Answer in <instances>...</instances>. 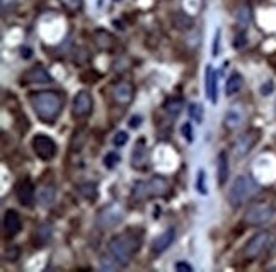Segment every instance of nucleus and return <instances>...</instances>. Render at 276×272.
<instances>
[{
    "instance_id": "obj_5",
    "label": "nucleus",
    "mask_w": 276,
    "mask_h": 272,
    "mask_svg": "<svg viewBox=\"0 0 276 272\" xmlns=\"http://www.w3.org/2000/svg\"><path fill=\"white\" fill-rule=\"evenodd\" d=\"M125 220V210L118 202L108 204L96 216V225L101 230H111V228L118 226L121 221Z\"/></svg>"
},
{
    "instance_id": "obj_9",
    "label": "nucleus",
    "mask_w": 276,
    "mask_h": 272,
    "mask_svg": "<svg viewBox=\"0 0 276 272\" xmlns=\"http://www.w3.org/2000/svg\"><path fill=\"white\" fill-rule=\"evenodd\" d=\"M92 108H94V100H92L90 92L87 90H80L77 92V95L74 97V106H72V114L77 119H84L92 113Z\"/></svg>"
},
{
    "instance_id": "obj_14",
    "label": "nucleus",
    "mask_w": 276,
    "mask_h": 272,
    "mask_svg": "<svg viewBox=\"0 0 276 272\" xmlns=\"http://www.w3.org/2000/svg\"><path fill=\"white\" fill-rule=\"evenodd\" d=\"M135 97V87L130 82H119L113 90V99L119 106H128Z\"/></svg>"
},
{
    "instance_id": "obj_20",
    "label": "nucleus",
    "mask_w": 276,
    "mask_h": 272,
    "mask_svg": "<svg viewBox=\"0 0 276 272\" xmlns=\"http://www.w3.org/2000/svg\"><path fill=\"white\" fill-rule=\"evenodd\" d=\"M94 41L99 50L111 51L114 48V38L111 36L108 31H104V29H98V31L94 32Z\"/></svg>"
},
{
    "instance_id": "obj_21",
    "label": "nucleus",
    "mask_w": 276,
    "mask_h": 272,
    "mask_svg": "<svg viewBox=\"0 0 276 272\" xmlns=\"http://www.w3.org/2000/svg\"><path fill=\"white\" fill-rule=\"evenodd\" d=\"M51 235H53V226L50 223H43V225L38 226V230L35 233V245L45 247L51 240Z\"/></svg>"
},
{
    "instance_id": "obj_42",
    "label": "nucleus",
    "mask_w": 276,
    "mask_h": 272,
    "mask_svg": "<svg viewBox=\"0 0 276 272\" xmlns=\"http://www.w3.org/2000/svg\"><path fill=\"white\" fill-rule=\"evenodd\" d=\"M274 113H276V104H274Z\"/></svg>"
},
{
    "instance_id": "obj_13",
    "label": "nucleus",
    "mask_w": 276,
    "mask_h": 272,
    "mask_svg": "<svg viewBox=\"0 0 276 272\" xmlns=\"http://www.w3.org/2000/svg\"><path fill=\"white\" fill-rule=\"evenodd\" d=\"M174 240H176V230L174 228H167L166 231H162L161 235L154 238L152 242V252L154 254H164L169 247L174 244Z\"/></svg>"
},
{
    "instance_id": "obj_33",
    "label": "nucleus",
    "mask_w": 276,
    "mask_h": 272,
    "mask_svg": "<svg viewBox=\"0 0 276 272\" xmlns=\"http://www.w3.org/2000/svg\"><path fill=\"white\" fill-rule=\"evenodd\" d=\"M64 4V7L69 9L70 12H79L82 6H84V0H60Z\"/></svg>"
},
{
    "instance_id": "obj_7",
    "label": "nucleus",
    "mask_w": 276,
    "mask_h": 272,
    "mask_svg": "<svg viewBox=\"0 0 276 272\" xmlns=\"http://www.w3.org/2000/svg\"><path fill=\"white\" fill-rule=\"evenodd\" d=\"M269 242H271V235L268 231H259V233H256V235L251 238V240L246 244L244 247V257L248 260H254V259H258V257L263 254V252L268 249V245H269Z\"/></svg>"
},
{
    "instance_id": "obj_24",
    "label": "nucleus",
    "mask_w": 276,
    "mask_h": 272,
    "mask_svg": "<svg viewBox=\"0 0 276 272\" xmlns=\"http://www.w3.org/2000/svg\"><path fill=\"white\" fill-rule=\"evenodd\" d=\"M242 85H244V79H242L240 74H232L225 82V94L227 95H235L237 92H240Z\"/></svg>"
},
{
    "instance_id": "obj_28",
    "label": "nucleus",
    "mask_w": 276,
    "mask_h": 272,
    "mask_svg": "<svg viewBox=\"0 0 276 272\" xmlns=\"http://www.w3.org/2000/svg\"><path fill=\"white\" fill-rule=\"evenodd\" d=\"M188 114H190V118H191L193 121H196L198 124H201L203 119H205V111H203V106H201V104H196V102L190 104Z\"/></svg>"
},
{
    "instance_id": "obj_36",
    "label": "nucleus",
    "mask_w": 276,
    "mask_h": 272,
    "mask_svg": "<svg viewBox=\"0 0 276 272\" xmlns=\"http://www.w3.org/2000/svg\"><path fill=\"white\" fill-rule=\"evenodd\" d=\"M274 90V82L273 80H268V82H264L263 85H261V89H259V92H261V95H269L271 92Z\"/></svg>"
},
{
    "instance_id": "obj_41",
    "label": "nucleus",
    "mask_w": 276,
    "mask_h": 272,
    "mask_svg": "<svg viewBox=\"0 0 276 272\" xmlns=\"http://www.w3.org/2000/svg\"><path fill=\"white\" fill-rule=\"evenodd\" d=\"M114 2H123V0H114Z\"/></svg>"
},
{
    "instance_id": "obj_6",
    "label": "nucleus",
    "mask_w": 276,
    "mask_h": 272,
    "mask_svg": "<svg viewBox=\"0 0 276 272\" xmlns=\"http://www.w3.org/2000/svg\"><path fill=\"white\" fill-rule=\"evenodd\" d=\"M276 215V208L268 202H258L253 204L244 215V221L251 226H261L264 223L271 221Z\"/></svg>"
},
{
    "instance_id": "obj_3",
    "label": "nucleus",
    "mask_w": 276,
    "mask_h": 272,
    "mask_svg": "<svg viewBox=\"0 0 276 272\" xmlns=\"http://www.w3.org/2000/svg\"><path fill=\"white\" fill-rule=\"evenodd\" d=\"M258 192L259 184L254 179H251L249 176H239L229 191V202L232 204V208H240L242 204L248 202Z\"/></svg>"
},
{
    "instance_id": "obj_25",
    "label": "nucleus",
    "mask_w": 276,
    "mask_h": 272,
    "mask_svg": "<svg viewBox=\"0 0 276 272\" xmlns=\"http://www.w3.org/2000/svg\"><path fill=\"white\" fill-rule=\"evenodd\" d=\"M182 109H184V100L181 97H171V99L164 102V111H166L169 116H172V118L181 114Z\"/></svg>"
},
{
    "instance_id": "obj_1",
    "label": "nucleus",
    "mask_w": 276,
    "mask_h": 272,
    "mask_svg": "<svg viewBox=\"0 0 276 272\" xmlns=\"http://www.w3.org/2000/svg\"><path fill=\"white\" fill-rule=\"evenodd\" d=\"M31 106L35 109L36 116L40 118L45 124H53L60 116L62 109H64L65 99L58 92H36L31 94Z\"/></svg>"
},
{
    "instance_id": "obj_19",
    "label": "nucleus",
    "mask_w": 276,
    "mask_h": 272,
    "mask_svg": "<svg viewBox=\"0 0 276 272\" xmlns=\"http://www.w3.org/2000/svg\"><path fill=\"white\" fill-rule=\"evenodd\" d=\"M217 176H219V186L224 187L230 176V167H229V157L225 152H220L217 157Z\"/></svg>"
},
{
    "instance_id": "obj_18",
    "label": "nucleus",
    "mask_w": 276,
    "mask_h": 272,
    "mask_svg": "<svg viewBox=\"0 0 276 272\" xmlns=\"http://www.w3.org/2000/svg\"><path fill=\"white\" fill-rule=\"evenodd\" d=\"M24 80H26V84H51L53 82L51 75L40 65L31 68V70L24 75Z\"/></svg>"
},
{
    "instance_id": "obj_34",
    "label": "nucleus",
    "mask_w": 276,
    "mask_h": 272,
    "mask_svg": "<svg viewBox=\"0 0 276 272\" xmlns=\"http://www.w3.org/2000/svg\"><path fill=\"white\" fill-rule=\"evenodd\" d=\"M181 133H182L184 138H186L188 143H193V140H195V133H193V124L191 123H184L181 126Z\"/></svg>"
},
{
    "instance_id": "obj_12",
    "label": "nucleus",
    "mask_w": 276,
    "mask_h": 272,
    "mask_svg": "<svg viewBox=\"0 0 276 272\" xmlns=\"http://www.w3.org/2000/svg\"><path fill=\"white\" fill-rule=\"evenodd\" d=\"M130 162H132V167L137 170H145L148 165V148L145 145V140H138L133 147L132 157H130Z\"/></svg>"
},
{
    "instance_id": "obj_31",
    "label": "nucleus",
    "mask_w": 276,
    "mask_h": 272,
    "mask_svg": "<svg viewBox=\"0 0 276 272\" xmlns=\"http://www.w3.org/2000/svg\"><path fill=\"white\" fill-rule=\"evenodd\" d=\"M220 46H222V29L219 27L215 31V36H213V41H211V56L220 55Z\"/></svg>"
},
{
    "instance_id": "obj_38",
    "label": "nucleus",
    "mask_w": 276,
    "mask_h": 272,
    "mask_svg": "<svg viewBox=\"0 0 276 272\" xmlns=\"http://www.w3.org/2000/svg\"><path fill=\"white\" fill-rule=\"evenodd\" d=\"M176 270H188V272H193V267L188 264V262H177L176 264Z\"/></svg>"
},
{
    "instance_id": "obj_4",
    "label": "nucleus",
    "mask_w": 276,
    "mask_h": 272,
    "mask_svg": "<svg viewBox=\"0 0 276 272\" xmlns=\"http://www.w3.org/2000/svg\"><path fill=\"white\" fill-rule=\"evenodd\" d=\"M169 191V182L161 176L152 177L150 181H138L135 182L132 189V197L135 201H145L150 197H161L166 196Z\"/></svg>"
},
{
    "instance_id": "obj_26",
    "label": "nucleus",
    "mask_w": 276,
    "mask_h": 272,
    "mask_svg": "<svg viewBox=\"0 0 276 272\" xmlns=\"http://www.w3.org/2000/svg\"><path fill=\"white\" fill-rule=\"evenodd\" d=\"M251 17H253V11H251V7L248 4H244V6H240L237 9V14H235V19H237V24H239L240 27H246L248 24L251 22Z\"/></svg>"
},
{
    "instance_id": "obj_27",
    "label": "nucleus",
    "mask_w": 276,
    "mask_h": 272,
    "mask_svg": "<svg viewBox=\"0 0 276 272\" xmlns=\"http://www.w3.org/2000/svg\"><path fill=\"white\" fill-rule=\"evenodd\" d=\"M172 24H174V27L179 29V31H184V29H190L193 26V19L190 16H186V14L177 12L176 16L172 17Z\"/></svg>"
},
{
    "instance_id": "obj_22",
    "label": "nucleus",
    "mask_w": 276,
    "mask_h": 272,
    "mask_svg": "<svg viewBox=\"0 0 276 272\" xmlns=\"http://www.w3.org/2000/svg\"><path fill=\"white\" fill-rule=\"evenodd\" d=\"M56 199V191L53 186H43L40 191H38V202L41 204L43 208H50Z\"/></svg>"
},
{
    "instance_id": "obj_10",
    "label": "nucleus",
    "mask_w": 276,
    "mask_h": 272,
    "mask_svg": "<svg viewBox=\"0 0 276 272\" xmlns=\"http://www.w3.org/2000/svg\"><path fill=\"white\" fill-rule=\"evenodd\" d=\"M259 142V131H248L242 136L237 138L234 143V155L237 158H244L251 153V150L256 147V143Z\"/></svg>"
},
{
    "instance_id": "obj_30",
    "label": "nucleus",
    "mask_w": 276,
    "mask_h": 272,
    "mask_svg": "<svg viewBox=\"0 0 276 272\" xmlns=\"http://www.w3.org/2000/svg\"><path fill=\"white\" fill-rule=\"evenodd\" d=\"M119 267H123V265H121L119 262L116 260L111 254L101 259V269H104V270H116V269H119Z\"/></svg>"
},
{
    "instance_id": "obj_8",
    "label": "nucleus",
    "mask_w": 276,
    "mask_h": 272,
    "mask_svg": "<svg viewBox=\"0 0 276 272\" xmlns=\"http://www.w3.org/2000/svg\"><path fill=\"white\" fill-rule=\"evenodd\" d=\"M33 150H35V153L40 157L41 160H45V162H50V160L55 158V155L58 152V147L56 143L53 142L50 136L46 134H36L35 138H33Z\"/></svg>"
},
{
    "instance_id": "obj_15",
    "label": "nucleus",
    "mask_w": 276,
    "mask_h": 272,
    "mask_svg": "<svg viewBox=\"0 0 276 272\" xmlns=\"http://www.w3.org/2000/svg\"><path fill=\"white\" fill-rule=\"evenodd\" d=\"M22 228V221H21V216L17 215V211L14 210H9L6 211L4 215V231H6L7 236H14L21 231Z\"/></svg>"
},
{
    "instance_id": "obj_40",
    "label": "nucleus",
    "mask_w": 276,
    "mask_h": 272,
    "mask_svg": "<svg viewBox=\"0 0 276 272\" xmlns=\"http://www.w3.org/2000/svg\"><path fill=\"white\" fill-rule=\"evenodd\" d=\"M31 56V50L29 48H24V58H29Z\"/></svg>"
},
{
    "instance_id": "obj_17",
    "label": "nucleus",
    "mask_w": 276,
    "mask_h": 272,
    "mask_svg": "<svg viewBox=\"0 0 276 272\" xmlns=\"http://www.w3.org/2000/svg\"><path fill=\"white\" fill-rule=\"evenodd\" d=\"M35 197H36V192H35V186H33L29 181H24L17 186V199L22 206L26 208H31L35 204Z\"/></svg>"
},
{
    "instance_id": "obj_23",
    "label": "nucleus",
    "mask_w": 276,
    "mask_h": 272,
    "mask_svg": "<svg viewBox=\"0 0 276 272\" xmlns=\"http://www.w3.org/2000/svg\"><path fill=\"white\" fill-rule=\"evenodd\" d=\"M77 191H79V194L85 199V201H90V202L98 201V197H99L98 186H96L94 182H84V184H80V186L77 187Z\"/></svg>"
},
{
    "instance_id": "obj_11",
    "label": "nucleus",
    "mask_w": 276,
    "mask_h": 272,
    "mask_svg": "<svg viewBox=\"0 0 276 272\" xmlns=\"http://www.w3.org/2000/svg\"><path fill=\"white\" fill-rule=\"evenodd\" d=\"M246 121V108L242 102H234L224 116V126L227 129L235 131L239 129Z\"/></svg>"
},
{
    "instance_id": "obj_37",
    "label": "nucleus",
    "mask_w": 276,
    "mask_h": 272,
    "mask_svg": "<svg viewBox=\"0 0 276 272\" xmlns=\"http://www.w3.org/2000/svg\"><path fill=\"white\" fill-rule=\"evenodd\" d=\"M142 121H143L142 116L135 114V116H132V118H130L128 126H130V128H132V129H137V128H140V124H142Z\"/></svg>"
},
{
    "instance_id": "obj_32",
    "label": "nucleus",
    "mask_w": 276,
    "mask_h": 272,
    "mask_svg": "<svg viewBox=\"0 0 276 272\" xmlns=\"http://www.w3.org/2000/svg\"><path fill=\"white\" fill-rule=\"evenodd\" d=\"M119 155L118 152H109V153H106V157H104V165H106V168H109V170H113L116 165L119 163Z\"/></svg>"
},
{
    "instance_id": "obj_16",
    "label": "nucleus",
    "mask_w": 276,
    "mask_h": 272,
    "mask_svg": "<svg viewBox=\"0 0 276 272\" xmlns=\"http://www.w3.org/2000/svg\"><path fill=\"white\" fill-rule=\"evenodd\" d=\"M205 89H206V97L208 100L211 102V104H217V100H219V89H217V72L213 70L211 65L206 66L205 70Z\"/></svg>"
},
{
    "instance_id": "obj_2",
    "label": "nucleus",
    "mask_w": 276,
    "mask_h": 272,
    "mask_svg": "<svg viewBox=\"0 0 276 272\" xmlns=\"http://www.w3.org/2000/svg\"><path fill=\"white\" fill-rule=\"evenodd\" d=\"M140 249V240L133 233H119L109 240V254L119 262L121 265H128L132 257Z\"/></svg>"
},
{
    "instance_id": "obj_29",
    "label": "nucleus",
    "mask_w": 276,
    "mask_h": 272,
    "mask_svg": "<svg viewBox=\"0 0 276 272\" xmlns=\"http://www.w3.org/2000/svg\"><path fill=\"white\" fill-rule=\"evenodd\" d=\"M196 191L201 194V196H206L208 194V187H206V174L205 170L200 168L196 174Z\"/></svg>"
},
{
    "instance_id": "obj_35",
    "label": "nucleus",
    "mask_w": 276,
    "mask_h": 272,
    "mask_svg": "<svg viewBox=\"0 0 276 272\" xmlns=\"http://www.w3.org/2000/svg\"><path fill=\"white\" fill-rule=\"evenodd\" d=\"M113 143H114V147H125V145L128 143V133L127 131H119V133H116L114 134V138H113Z\"/></svg>"
},
{
    "instance_id": "obj_39",
    "label": "nucleus",
    "mask_w": 276,
    "mask_h": 272,
    "mask_svg": "<svg viewBox=\"0 0 276 272\" xmlns=\"http://www.w3.org/2000/svg\"><path fill=\"white\" fill-rule=\"evenodd\" d=\"M14 4H16V0H2V11L7 12L9 9H12Z\"/></svg>"
}]
</instances>
